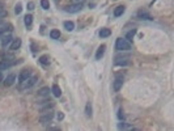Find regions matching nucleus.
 I'll return each instance as SVG.
<instances>
[{
  "mask_svg": "<svg viewBox=\"0 0 174 131\" xmlns=\"http://www.w3.org/2000/svg\"><path fill=\"white\" fill-rule=\"evenodd\" d=\"M115 50L119 53L130 51L131 50V43L126 40V38H118L117 42H115Z\"/></svg>",
  "mask_w": 174,
  "mask_h": 131,
  "instance_id": "f257e3e1",
  "label": "nucleus"
},
{
  "mask_svg": "<svg viewBox=\"0 0 174 131\" xmlns=\"http://www.w3.org/2000/svg\"><path fill=\"white\" fill-rule=\"evenodd\" d=\"M38 79H39L38 76H30V77H28L26 80H24V81H21V83H20L18 89H20V91H25V89L31 88L33 85H35V83L38 81Z\"/></svg>",
  "mask_w": 174,
  "mask_h": 131,
  "instance_id": "f03ea898",
  "label": "nucleus"
},
{
  "mask_svg": "<svg viewBox=\"0 0 174 131\" xmlns=\"http://www.w3.org/2000/svg\"><path fill=\"white\" fill-rule=\"evenodd\" d=\"M130 63H131V60H130V55L128 54L118 55V57H115V60H114L115 66H128Z\"/></svg>",
  "mask_w": 174,
  "mask_h": 131,
  "instance_id": "7ed1b4c3",
  "label": "nucleus"
},
{
  "mask_svg": "<svg viewBox=\"0 0 174 131\" xmlns=\"http://www.w3.org/2000/svg\"><path fill=\"white\" fill-rule=\"evenodd\" d=\"M123 83H124V77H123V75L118 74L117 76H115L114 83H113V89H114V92L120 91V88L123 87Z\"/></svg>",
  "mask_w": 174,
  "mask_h": 131,
  "instance_id": "20e7f679",
  "label": "nucleus"
},
{
  "mask_svg": "<svg viewBox=\"0 0 174 131\" xmlns=\"http://www.w3.org/2000/svg\"><path fill=\"white\" fill-rule=\"evenodd\" d=\"M83 9V3H72L71 5H67L64 7V11L68 12V13H77V12H80Z\"/></svg>",
  "mask_w": 174,
  "mask_h": 131,
  "instance_id": "39448f33",
  "label": "nucleus"
},
{
  "mask_svg": "<svg viewBox=\"0 0 174 131\" xmlns=\"http://www.w3.org/2000/svg\"><path fill=\"white\" fill-rule=\"evenodd\" d=\"M54 118V113H52L51 110L49 111H43L42 114H41V117H39V122L42 123H49L50 121Z\"/></svg>",
  "mask_w": 174,
  "mask_h": 131,
  "instance_id": "423d86ee",
  "label": "nucleus"
},
{
  "mask_svg": "<svg viewBox=\"0 0 174 131\" xmlns=\"http://www.w3.org/2000/svg\"><path fill=\"white\" fill-rule=\"evenodd\" d=\"M54 108V102L52 101H43V102H41L39 104V109H41V111H49V110H51V109Z\"/></svg>",
  "mask_w": 174,
  "mask_h": 131,
  "instance_id": "0eeeda50",
  "label": "nucleus"
},
{
  "mask_svg": "<svg viewBox=\"0 0 174 131\" xmlns=\"http://www.w3.org/2000/svg\"><path fill=\"white\" fill-rule=\"evenodd\" d=\"M31 76V70L26 68V70H22V71L20 72V75H18V83H21V81H24V80H26L28 77Z\"/></svg>",
  "mask_w": 174,
  "mask_h": 131,
  "instance_id": "6e6552de",
  "label": "nucleus"
},
{
  "mask_svg": "<svg viewBox=\"0 0 174 131\" xmlns=\"http://www.w3.org/2000/svg\"><path fill=\"white\" fill-rule=\"evenodd\" d=\"M12 41H13V38H12L11 34H4V35H1V46H3V47H7V46H9Z\"/></svg>",
  "mask_w": 174,
  "mask_h": 131,
  "instance_id": "1a4fd4ad",
  "label": "nucleus"
},
{
  "mask_svg": "<svg viewBox=\"0 0 174 131\" xmlns=\"http://www.w3.org/2000/svg\"><path fill=\"white\" fill-rule=\"evenodd\" d=\"M3 81H4V85H5V87H11V85H13V83L16 81V75H14V74L8 75V76H7L5 79L3 80Z\"/></svg>",
  "mask_w": 174,
  "mask_h": 131,
  "instance_id": "9d476101",
  "label": "nucleus"
},
{
  "mask_svg": "<svg viewBox=\"0 0 174 131\" xmlns=\"http://www.w3.org/2000/svg\"><path fill=\"white\" fill-rule=\"evenodd\" d=\"M9 31H12L11 24H1V25H0V37L7 34V33H9Z\"/></svg>",
  "mask_w": 174,
  "mask_h": 131,
  "instance_id": "9b49d317",
  "label": "nucleus"
},
{
  "mask_svg": "<svg viewBox=\"0 0 174 131\" xmlns=\"http://www.w3.org/2000/svg\"><path fill=\"white\" fill-rule=\"evenodd\" d=\"M16 62H9L8 59L0 60V71H4V70H8L11 66H13Z\"/></svg>",
  "mask_w": 174,
  "mask_h": 131,
  "instance_id": "f8f14e48",
  "label": "nucleus"
},
{
  "mask_svg": "<svg viewBox=\"0 0 174 131\" xmlns=\"http://www.w3.org/2000/svg\"><path fill=\"white\" fill-rule=\"evenodd\" d=\"M20 47H21V40H20V38L13 40L11 42V45H9V48H11L12 51H16V50H18Z\"/></svg>",
  "mask_w": 174,
  "mask_h": 131,
  "instance_id": "ddd939ff",
  "label": "nucleus"
},
{
  "mask_svg": "<svg viewBox=\"0 0 174 131\" xmlns=\"http://www.w3.org/2000/svg\"><path fill=\"white\" fill-rule=\"evenodd\" d=\"M137 17H139L140 20H153V17L145 11H139L137 12Z\"/></svg>",
  "mask_w": 174,
  "mask_h": 131,
  "instance_id": "4468645a",
  "label": "nucleus"
},
{
  "mask_svg": "<svg viewBox=\"0 0 174 131\" xmlns=\"http://www.w3.org/2000/svg\"><path fill=\"white\" fill-rule=\"evenodd\" d=\"M105 48H106L105 45H101L100 47H98L97 53H96V59H97V60H100L101 58L103 57V54H105Z\"/></svg>",
  "mask_w": 174,
  "mask_h": 131,
  "instance_id": "2eb2a0df",
  "label": "nucleus"
},
{
  "mask_svg": "<svg viewBox=\"0 0 174 131\" xmlns=\"http://www.w3.org/2000/svg\"><path fill=\"white\" fill-rule=\"evenodd\" d=\"M50 92H51V89H50L49 87H43V88H41L39 91H38V96H41V97H46V96H49Z\"/></svg>",
  "mask_w": 174,
  "mask_h": 131,
  "instance_id": "dca6fc26",
  "label": "nucleus"
},
{
  "mask_svg": "<svg viewBox=\"0 0 174 131\" xmlns=\"http://www.w3.org/2000/svg\"><path fill=\"white\" fill-rule=\"evenodd\" d=\"M63 26H64V29H66L67 31H72L75 29L73 21H64V23H63Z\"/></svg>",
  "mask_w": 174,
  "mask_h": 131,
  "instance_id": "f3484780",
  "label": "nucleus"
},
{
  "mask_svg": "<svg viewBox=\"0 0 174 131\" xmlns=\"http://www.w3.org/2000/svg\"><path fill=\"white\" fill-rule=\"evenodd\" d=\"M110 34H111V30H110V29H107V28H102L100 30V37L101 38H107Z\"/></svg>",
  "mask_w": 174,
  "mask_h": 131,
  "instance_id": "a211bd4d",
  "label": "nucleus"
},
{
  "mask_svg": "<svg viewBox=\"0 0 174 131\" xmlns=\"http://www.w3.org/2000/svg\"><path fill=\"white\" fill-rule=\"evenodd\" d=\"M51 92H52V94H54L55 97H60V96H62V89H60L59 85H56V84H54V85H52Z\"/></svg>",
  "mask_w": 174,
  "mask_h": 131,
  "instance_id": "6ab92c4d",
  "label": "nucleus"
},
{
  "mask_svg": "<svg viewBox=\"0 0 174 131\" xmlns=\"http://www.w3.org/2000/svg\"><path fill=\"white\" fill-rule=\"evenodd\" d=\"M118 128H119V130H134L131 125H127V123L123 122V121H120V123H118Z\"/></svg>",
  "mask_w": 174,
  "mask_h": 131,
  "instance_id": "aec40b11",
  "label": "nucleus"
},
{
  "mask_svg": "<svg viewBox=\"0 0 174 131\" xmlns=\"http://www.w3.org/2000/svg\"><path fill=\"white\" fill-rule=\"evenodd\" d=\"M124 7L123 5H119V7H117V8H115V11H114V16L115 17H119V16H122L123 13H124Z\"/></svg>",
  "mask_w": 174,
  "mask_h": 131,
  "instance_id": "412c9836",
  "label": "nucleus"
},
{
  "mask_svg": "<svg viewBox=\"0 0 174 131\" xmlns=\"http://www.w3.org/2000/svg\"><path fill=\"white\" fill-rule=\"evenodd\" d=\"M24 23H25V25L28 26V28H30L31 24H33V16H31V14H26L25 17H24Z\"/></svg>",
  "mask_w": 174,
  "mask_h": 131,
  "instance_id": "4be33fe9",
  "label": "nucleus"
},
{
  "mask_svg": "<svg viewBox=\"0 0 174 131\" xmlns=\"http://www.w3.org/2000/svg\"><path fill=\"white\" fill-rule=\"evenodd\" d=\"M39 63L41 64H43V66H47V64H50V58H49V55H42V57H39Z\"/></svg>",
  "mask_w": 174,
  "mask_h": 131,
  "instance_id": "5701e85b",
  "label": "nucleus"
},
{
  "mask_svg": "<svg viewBox=\"0 0 174 131\" xmlns=\"http://www.w3.org/2000/svg\"><path fill=\"white\" fill-rule=\"evenodd\" d=\"M50 37H51L52 40H59L60 38V31L58 30V29H52V30L50 31Z\"/></svg>",
  "mask_w": 174,
  "mask_h": 131,
  "instance_id": "b1692460",
  "label": "nucleus"
},
{
  "mask_svg": "<svg viewBox=\"0 0 174 131\" xmlns=\"http://www.w3.org/2000/svg\"><path fill=\"white\" fill-rule=\"evenodd\" d=\"M135 34H136V29H132V30H130L127 34H126V40L128 41V42H131L132 40H134Z\"/></svg>",
  "mask_w": 174,
  "mask_h": 131,
  "instance_id": "393cba45",
  "label": "nucleus"
},
{
  "mask_svg": "<svg viewBox=\"0 0 174 131\" xmlns=\"http://www.w3.org/2000/svg\"><path fill=\"white\" fill-rule=\"evenodd\" d=\"M85 114H86V117H92V104L90 102H86Z\"/></svg>",
  "mask_w": 174,
  "mask_h": 131,
  "instance_id": "a878e982",
  "label": "nucleus"
},
{
  "mask_svg": "<svg viewBox=\"0 0 174 131\" xmlns=\"http://www.w3.org/2000/svg\"><path fill=\"white\" fill-rule=\"evenodd\" d=\"M41 7H42L43 9H49L50 8L49 0H41Z\"/></svg>",
  "mask_w": 174,
  "mask_h": 131,
  "instance_id": "bb28decb",
  "label": "nucleus"
},
{
  "mask_svg": "<svg viewBox=\"0 0 174 131\" xmlns=\"http://www.w3.org/2000/svg\"><path fill=\"white\" fill-rule=\"evenodd\" d=\"M21 11H22V7H21V3H17L16 4V7H14V12H16V14H20Z\"/></svg>",
  "mask_w": 174,
  "mask_h": 131,
  "instance_id": "cd10ccee",
  "label": "nucleus"
},
{
  "mask_svg": "<svg viewBox=\"0 0 174 131\" xmlns=\"http://www.w3.org/2000/svg\"><path fill=\"white\" fill-rule=\"evenodd\" d=\"M118 118H119V121H123V119H124V114H123V110H122V109H119V110H118Z\"/></svg>",
  "mask_w": 174,
  "mask_h": 131,
  "instance_id": "c85d7f7f",
  "label": "nucleus"
},
{
  "mask_svg": "<svg viewBox=\"0 0 174 131\" xmlns=\"http://www.w3.org/2000/svg\"><path fill=\"white\" fill-rule=\"evenodd\" d=\"M56 118H58V121H63V119H64V114H63L62 111H59L58 115H56Z\"/></svg>",
  "mask_w": 174,
  "mask_h": 131,
  "instance_id": "c756f323",
  "label": "nucleus"
},
{
  "mask_svg": "<svg viewBox=\"0 0 174 131\" xmlns=\"http://www.w3.org/2000/svg\"><path fill=\"white\" fill-rule=\"evenodd\" d=\"M28 9L29 11H33V9H34V3H33V1H29L28 3Z\"/></svg>",
  "mask_w": 174,
  "mask_h": 131,
  "instance_id": "7c9ffc66",
  "label": "nucleus"
},
{
  "mask_svg": "<svg viewBox=\"0 0 174 131\" xmlns=\"http://www.w3.org/2000/svg\"><path fill=\"white\" fill-rule=\"evenodd\" d=\"M7 16V12L4 11V9H0V20H1V18H4Z\"/></svg>",
  "mask_w": 174,
  "mask_h": 131,
  "instance_id": "2f4dec72",
  "label": "nucleus"
},
{
  "mask_svg": "<svg viewBox=\"0 0 174 131\" xmlns=\"http://www.w3.org/2000/svg\"><path fill=\"white\" fill-rule=\"evenodd\" d=\"M71 1H72V3H75V4H76V3H84L85 0H71Z\"/></svg>",
  "mask_w": 174,
  "mask_h": 131,
  "instance_id": "473e14b6",
  "label": "nucleus"
},
{
  "mask_svg": "<svg viewBox=\"0 0 174 131\" xmlns=\"http://www.w3.org/2000/svg\"><path fill=\"white\" fill-rule=\"evenodd\" d=\"M4 77H3V74H1V71H0V81H3Z\"/></svg>",
  "mask_w": 174,
  "mask_h": 131,
  "instance_id": "72a5a7b5",
  "label": "nucleus"
}]
</instances>
